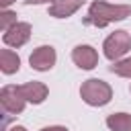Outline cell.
Wrapping results in <instances>:
<instances>
[{"label": "cell", "instance_id": "obj_1", "mask_svg": "<svg viewBox=\"0 0 131 131\" xmlns=\"http://www.w3.org/2000/svg\"><path fill=\"white\" fill-rule=\"evenodd\" d=\"M129 14H131V4H106V2L96 0V2H92L88 6V14H86L84 23L102 29L108 23L127 18Z\"/></svg>", "mask_w": 131, "mask_h": 131}, {"label": "cell", "instance_id": "obj_2", "mask_svg": "<svg viewBox=\"0 0 131 131\" xmlns=\"http://www.w3.org/2000/svg\"><path fill=\"white\" fill-rule=\"evenodd\" d=\"M80 96L86 104L90 106H104L111 102L113 98V88L104 82V80H98V78H90L86 82H82L80 86Z\"/></svg>", "mask_w": 131, "mask_h": 131}, {"label": "cell", "instance_id": "obj_3", "mask_svg": "<svg viewBox=\"0 0 131 131\" xmlns=\"http://www.w3.org/2000/svg\"><path fill=\"white\" fill-rule=\"evenodd\" d=\"M102 49H104V55L111 61H117L131 49V35L127 31H115L104 39Z\"/></svg>", "mask_w": 131, "mask_h": 131}, {"label": "cell", "instance_id": "obj_4", "mask_svg": "<svg viewBox=\"0 0 131 131\" xmlns=\"http://www.w3.org/2000/svg\"><path fill=\"white\" fill-rule=\"evenodd\" d=\"M0 104H2V108H4L6 113L18 115V113L25 111L27 100H25V96L20 94L18 86H4V88L0 90Z\"/></svg>", "mask_w": 131, "mask_h": 131}, {"label": "cell", "instance_id": "obj_5", "mask_svg": "<svg viewBox=\"0 0 131 131\" xmlns=\"http://www.w3.org/2000/svg\"><path fill=\"white\" fill-rule=\"evenodd\" d=\"M55 59H57L55 49H53L51 45H41V47H37V49L31 53L29 63H31V68L37 70V72H47V70H51V68L55 66Z\"/></svg>", "mask_w": 131, "mask_h": 131}, {"label": "cell", "instance_id": "obj_6", "mask_svg": "<svg viewBox=\"0 0 131 131\" xmlns=\"http://www.w3.org/2000/svg\"><path fill=\"white\" fill-rule=\"evenodd\" d=\"M29 37H31V25L29 23H16L8 31H4L2 41L8 47H20V45H25L29 41Z\"/></svg>", "mask_w": 131, "mask_h": 131}, {"label": "cell", "instance_id": "obj_7", "mask_svg": "<svg viewBox=\"0 0 131 131\" xmlns=\"http://www.w3.org/2000/svg\"><path fill=\"white\" fill-rule=\"evenodd\" d=\"M72 59H74V63H76L78 68H82V70H92V68H96V63H98V53H96V49L90 47V45H76L74 51H72Z\"/></svg>", "mask_w": 131, "mask_h": 131}, {"label": "cell", "instance_id": "obj_8", "mask_svg": "<svg viewBox=\"0 0 131 131\" xmlns=\"http://www.w3.org/2000/svg\"><path fill=\"white\" fill-rule=\"evenodd\" d=\"M18 90L25 96V100L33 102V104H41L47 98V94H49V90H47V86L43 82H27V84L18 86Z\"/></svg>", "mask_w": 131, "mask_h": 131}, {"label": "cell", "instance_id": "obj_9", "mask_svg": "<svg viewBox=\"0 0 131 131\" xmlns=\"http://www.w3.org/2000/svg\"><path fill=\"white\" fill-rule=\"evenodd\" d=\"M80 6H82V0H57L49 6V14L55 18H66V16H72Z\"/></svg>", "mask_w": 131, "mask_h": 131}, {"label": "cell", "instance_id": "obj_10", "mask_svg": "<svg viewBox=\"0 0 131 131\" xmlns=\"http://www.w3.org/2000/svg\"><path fill=\"white\" fill-rule=\"evenodd\" d=\"M18 68H20V57L12 49H2L0 51V70L10 76V74L18 72Z\"/></svg>", "mask_w": 131, "mask_h": 131}, {"label": "cell", "instance_id": "obj_11", "mask_svg": "<svg viewBox=\"0 0 131 131\" xmlns=\"http://www.w3.org/2000/svg\"><path fill=\"white\" fill-rule=\"evenodd\" d=\"M106 127L111 131H131V115H127V113H113L106 119Z\"/></svg>", "mask_w": 131, "mask_h": 131}, {"label": "cell", "instance_id": "obj_12", "mask_svg": "<svg viewBox=\"0 0 131 131\" xmlns=\"http://www.w3.org/2000/svg\"><path fill=\"white\" fill-rule=\"evenodd\" d=\"M111 72L117 76H123V78H131V57H121V59L113 61Z\"/></svg>", "mask_w": 131, "mask_h": 131}, {"label": "cell", "instance_id": "obj_13", "mask_svg": "<svg viewBox=\"0 0 131 131\" xmlns=\"http://www.w3.org/2000/svg\"><path fill=\"white\" fill-rule=\"evenodd\" d=\"M16 23H18V20H16V12L4 8L2 14H0V29H2V31H8V29H10L12 25H16Z\"/></svg>", "mask_w": 131, "mask_h": 131}, {"label": "cell", "instance_id": "obj_14", "mask_svg": "<svg viewBox=\"0 0 131 131\" xmlns=\"http://www.w3.org/2000/svg\"><path fill=\"white\" fill-rule=\"evenodd\" d=\"M25 2H27V4H49V2L53 4V2H57V0H25Z\"/></svg>", "mask_w": 131, "mask_h": 131}, {"label": "cell", "instance_id": "obj_15", "mask_svg": "<svg viewBox=\"0 0 131 131\" xmlns=\"http://www.w3.org/2000/svg\"><path fill=\"white\" fill-rule=\"evenodd\" d=\"M39 131H68V129L66 127H59V125H53V127H43Z\"/></svg>", "mask_w": 131, "mask_h": 131}, {"label": "cell", "instance_id": "obj_16", "mask_svg": "<svg viewBox=\"0 0 131 131\" xmlns=\"http://www.w3.org/2000/svg\"><path fill=\"white\" fill-rule=\"evenodd\" d=\"M12 2H16V0H0V6H2V8H8Z\"/></svg>", "mask_w": 131, "mask_h": 131}, {"label": "cell", "instance_id": "obj_17", "mask_svg": "<svg viewBox=\"0 0 131 131\" xmlns=\"http://www.w3.org/2000/svg\"><path fill=\"white\" fill-rule=\"evenodd\" d=\"M8 131H27V129H25L23 125H14V127H10Z\"/></svg>", "mask_w": 131, "mask_h": 131}]
</instances>
